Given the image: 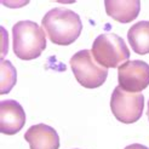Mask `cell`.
Wrapping results in <instances>:
<instances>
[{"mask_svg": "<svg viewBox=\"0 0 149 149\" xmlns=\"http://www.w3.org/2000/svg\"><path fill=\"white\" fill-rule=\"evenodd\" d=\"M125 149H148L147 147L142 146V144H138V143H135V144H131V146H127Z\"/></svg>", "mask_w": 149, "mask_h": 149, "instance_id": "obj_12", "label": "cell"}, {"mask_svg": "<svg viewBox=\"0 0 149 149\" xmlns=\"http://www.w3.org/2000/svg\"><path fill=\"white\" fill-rule=\"evenodd\" d=\"M127 40L136 54H149V22L141 21L133 24L127 32Z\"/></svg>", "mask_w": 149, "mask_h": 149, "instance_id": "obj_10", "label": "cell"}, {"mask_svg": "<svg viewBox=\"0 0 149 149\" xmlns=\"http://www.w3.org/2000/svg\"><path fill=\"white\" fill-rule=\"evenodd\" d=\"M92 56L103 68H116L130 58V50L124 39L114 33L98 35L92 44Z\"/></svg>", "mask_w": 149, "mask_h": 149, "instance_id": "obj_3", "label": "cell"}, {"mask_svg": "<svg viewBox=\"0 0 149 149\" xmlns=\"http://www.w3.org/2000/svg\"><path fill=\"white\" fill-rule=\"evenodd\" d=\"M26 124L23 107L13 100H5L0 103V131L4 135H16Z\"/></svg>", "mask_w": 149, "mask_h": 149, "instance_id": "obj_7", "label": "cell"}, {"mask_svg": "<svg viewBox=\"0 0 149 149\" xmlns=\"http://www.w3.org/2000/svg\"><path fill=\"white\" fill-rule=\"evenodd\" d=\"M104 6L109 16L120 23H129L131 21H135L141 10V3L138 0H131V1L106 0Z\"/></svg>", "mask_w": 149, "mask_h": 149, "instance_id": "obj_9", "label": "cell"}, {"mask_svg": "<svg viewBox=\"0 0 149 149\" xmlns=\"http://www.w3.org/2000/svg\"><path fill=\"white\" fill-rule=\"evenodd\" d=\"M15 84H16V69L11 62L4 59L1 62V88H0L1 95L9 93Z\"/></svg>", "mask_w": 149, "mask_h": 149, "instance_id": "obj_11", "label": "cell"}, {"mask_svg": "<svg viewBox=\"0 0 149 149\" xmlns=\"http://www.w3.org/2000/svg\"><path fill=\"white\" fill-rule=\"evenodd\" d=\"M119 86L130 93H139L149 85V64L143 61H127L119 67Z\"/></svg>", "mask_w": 149, "mask_h": 149, "instance_id": "obj_6", "label": "cell"}, {"mask_svg": "<svg viewBox=\"0 0 149 149\" xmlns=\"http://www.w3.org/2000/svg\"><path fill=\"white\" fill-rule=\"evenodd\" d=\"M147 115H148V119H149V101H148V109H147Z\"/></svg>", "mask_w": 149, "mask_h": 149, "instance_id": "obj_13", "label": "cell"}, {"mask_svg": "<svg viewBox=\"0 0 149 149\" xmlns=\"http://www.w3.org/2000/svg\"><path fill=\"white\" fill-rule=\"evenodd\" d=\"M31 149H58L59 137L54 127L45 124L31 126L24 133Z\"/></svg>", "mask_w": 149, "mask_h": 149, "instance_id": "obj_8", "label": "cell"}, {"mask_svg": "<svg viewBox=\"0 0 149 149\" xmlns=\"http://www.w3.org/2000/svg\"><path fill=\"white\" fill-rule=\"evenodd\" d=\"M12 49L23 61L38 58L46 49V36L42 28L32 21H19L12 27Z\"/></svg>", "mask_w": 149, "mask_h": 149, "instance_id": "obj_2", "label": "cell"}, {"mask_svg": "<svg viewBox=\"0 0 149 149\" xmlns=\"http://www.w3.org/2000/svg\"><path fill=\"white\" fill-rule=\"evenodd\" d=\"M49 39L57 45L67 46L75 41L83 31V23L77 12L63 7L50 10L41 21Z\"/></svg>", "mask_w": 149, "mask_h": 149, "instance_id": "obj_1", "label": "cell"}, {"mask_svg": "<svg viewBox=\"0 0 149 149\" xmlns=\"http://www.w3.org/2000/svg\"><path fill=\"white\" fill-rule=\"evenodd\" d=\"M70 68L77 81L86 88H97L104 84L108 69L95 61L90 50H81L70 58Z\"/></svg>", "mask_w": 149, "mask_h": 149, "instance_id": "obj_4", "label": "cell"}, {"mask_svg": "<svg viewBox=\"0 0 149 149\" xmlns=\"http://www.w3.org/2000/svg\"><path fill=\"white\" fill-rule=\"evenodd\" d=\"M144 108V96L142 93H130L116 86L111 93L110 109L114 116L124 124H133L142 116Z\"/></svg>", "mask_w": 149, "mask_h": 149, "instance_id": "obj_5", "label": "cell"}]
</instances>
